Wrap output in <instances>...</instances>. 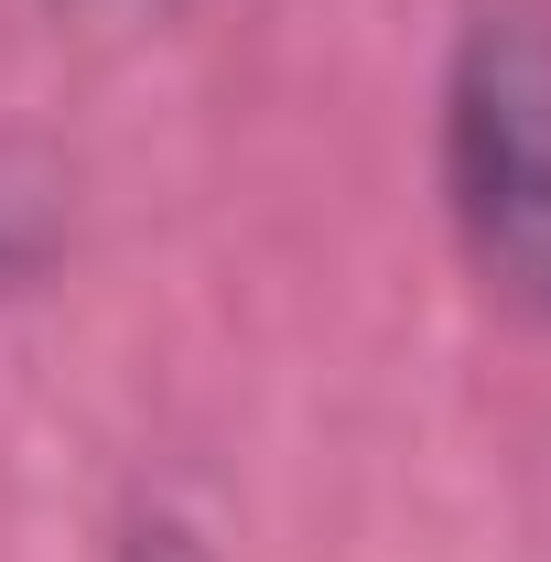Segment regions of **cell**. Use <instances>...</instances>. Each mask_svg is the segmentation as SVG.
Masks as SVG:
<instances>
[{
    "mask_svg": "<svg viewBox=\"0 0 551 562\" xmlns=\"http://www.w3.org/2000/svg\"><path fill=\"white\" fill-rule=\"evenodd\" d=\"M443 184L476 260L551 314V11H486L443 87Z\"/></svg>",
    "mask_w": 551,
    "mask_h": 562,
    "instance_id": "6da1fadb",
    "label": "cell"
},
{
    "mask_svg": "<svg viewBox=\"0 0 551 562\" xmlns=\"http://www.w3.org/2000/svg\"><path fill=\"white\" fill-rule=\"evenodd\" d=\"M120 562H216V552L195 541V530H184V519H140V530H131V552H120Z\"/></svg>",
    "mask_w": 551,
    "mask_h": 562,
    "instance_id": "7a4b0ae2",
    "label": "cell"
}]
</instances>
